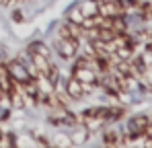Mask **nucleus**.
<instances>
[{"label": "nucleus", "instance_id": "obj_1", "mask_svg": "<svg viewBox=\"0 0 152 148\" xmlns=\"http://www.w3.org/2000/svg\"><path fill=\"white\" fill-rule=\"evenodd\" d=\"M78 43H80V39H72V37H56L53 39V49H56V53L62 58V60H74L76 56H78Z\"/></svg>", "mask_w": 152, "mask_h": 148}, {"label": "nucleus", "instance_id": "obj_2", "mask_svg": "<svg viewBox=\"0 0 152 148\" xmlns=\"http://www.w3.org/2000/svg\"><path fill=\"white\" fill-rule=\"evenodd\" d=\"M6 70H8V74H10V78H12L15 82H19V84H25V82H29V80L33 78V74L27 70V66L19 60V58L6 60Z\"/></svg>", "mask_w": 152, "mask_h": 148}, {"label": "nucleus", "instance_id": "obj_3", "mask_svg": "<svg viewBox=\"0 0 152 148\" xmlns=\"http://www.w3.org/2000/svg\"><path fill=\"white\" fill-rule=\"evenodd\" d=\"M148 123H150V115H146V113H136V115H132V117L127 119L126 134L127 136H140V134L146 132Z\"/></svg>", "mask_w": 152, "mask_h": 148}, {"label": "nucleus", "instance_id": "obj_4", "mask_svg": "<svg viewBox=\"0 0 152 148\" xmlns=\"http://www.w3.org/2000/svg\"><path fill=\"white\" fill-rule=\"evenodd\" d=\"M97 12L103 17H119L126 15L121 0H97Z\"/></svg>", "mask_w": 152, "mask_h": 148}, {"label": "nucleus", "instance_id": "obj_5", "mask_svg": "<svg viewBox=\"0 0 152 148\" xmlns=\"http://www.w3.org/2000/svg\"><path fill=\"white\" fill-rule=\"evenodd\" d=\"M68 136H70V142H72V146H84V144L91 140L93 132H88L84 125L76 123V125H72V127H70Z\"/></svg>", "mask_w": 152, "mask_h": 148}, {"label": "nucleus", "instance_id": "obj_6", "mask_svg": "<svg viewBox=\"0 0 152 148\" xmlns=\"http://www.w3.org/2000/svg\"><path fill=\"white\" fill-rule=\"evenodd\" d=\"M66 95L70 97V101H80L84 97V86L80 80H76L74 76H70L66 80Z\"/></svg>", "mask_w": 152, "mask_h": 148}, {"label": "nucleus", "instance_id": "obj_7", "mask_svg": "<svg viewBox=\"0 0 152 148\" xmlns=\"http://www.w3.org/2000/svg\"><path fill=\"white\" fill-rule=\"evenodd\" d=\"M64 19L70 21V23H74V25H80L84 21V15H82V8H80V2H78V0L72 2V4L64 10Z\"/></svg>", "mask_w": 152, "mask_h": 148}, {"label": "nucleus", "instance_id": "obj_8", "mask_svg": "<svg viewBox=\"0 0 152 148\" xmlns=\"http://www.w3.org/2000/svg\"><path fill=\"white\" fill-rule=\"evenodd\" d=\"M50 144L51 146H56V148H74L72 146V142H70V136H68V132H58V134H53L51 136V140H50Z\"/></svg>", "mask_w": 152, "mask_h": 148}, {"label": "nucleus", "instance_id": "obj_9", "mask_svg": "<svg viewBox=\"0 0 152 148\" xmlns=\"http://www.w3.org/2000/svg\"><path fill=\"white\" fill-rule=\"evenodd\" d=\"M27 51H35V53H39V56H43V58H50L51 60V49L43 43V41H29V45H27Z\"/></svg>", "mask_w": 152, "mask_h": 148}, {"label": "nucleus", "instance_id": "obj_10", "mask_svg": "<svg viewBox=\"0 0 152 148\" xmlns=\"http://www.w3.org/2000/svg\"><path fill=\"white\" fill-rule=\"evenodd\" d=\"M0 148H17L12 132H0Z\"/></svg>", "mask_w": 152, "mask_h": 148}, {"label": "nucleus", "instance_id": "obj_11", "mask_svg": "<svg viewBox=\"0 0 152 148\" xmlns=\"http://www.w3.org/2000/svg\"><path fill=\"white\" fill-rule=\"evenodd\" d=\"M8 119H10V107L0 105V123H2V122H8Z\"/></svg>", "mask_w": 152, "mask_h": 148}, {"label": "nucleus", "instance_id": "obj_12", "mask_svg": "<svg viewBox=\"0 0 152 148\" xmlns=\"http://www.w3.org/2000/svg\"><path fill=\"white\" fill-rule=\"evenodd\" d=\"M12 21H15V23H23V21H25L23 12H21V10H12Z\"/></svg>", "mask_w": 152, "mask_h": 148}, {"label": "nucleus", "instance_id": "obj_13", "mask_svg": "<svg viewBox=\"0 0 152 148\" xmlns=\"http://www.w3.org/2000/svg\"><path fill=\"white\" fill-rule=\"evenodd\" d=\"M142 78H146L148 82H152V66H148V68L144 70V74H142Z\"/></svg>", "mask_w": 152, "mask_h": 148}, {"label": "nucleus", "instance_id": "obj_14", "mask_svg": "<svg viewBox=\"0 0 152 148\" xmlns=\"http://www.w3.org/2000/svg\"><path fill=\"white\" fill-rule=\"evenodd\" d=\"M0 6H4V0H0Z\"/></svg>", "mask_w": 152, "mask_h": 148}, {"label": "nucleus", "instance_id": "obj_15", "mask_svg": "<svg viewBox=\"0 0 152 148\" xmlns=\"http://www.w3.org/2000/svg\"><path fill=\"white\" fill-rule=\"evenodd\" d=\"M150 4H152V2H150Z\"/></svg>", "mask_w": 152, "mask_h": 148}]
</instances>
